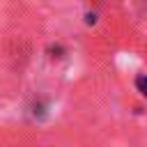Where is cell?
Masks as SVG:
<instances>
[{"instance_id":"6da1fadb","label":"cell","mask_w":147,"mask_h":147,"mask_svg":"<svg viewBox=\"0 0 147 147\" xmlns=\"http://www.w3.org/2000/svg\"><path fill=\"white\" fill-rule=\"evenodd\" d=\"M133 83H136V90H138V92H140V94L147 99V74L136 76V80H133Z\"/></svg>"}]
</instances>
